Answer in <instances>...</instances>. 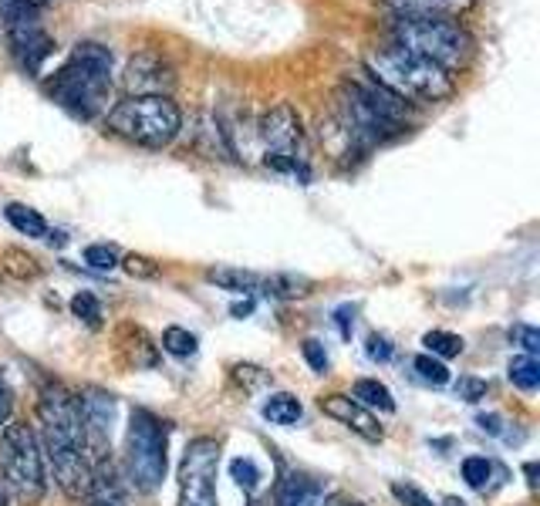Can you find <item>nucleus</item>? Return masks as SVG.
Listing matches in <instances>:
<instances>
[{
  "instance_id": "f257e3e1",
  "label": "nucleus",
  "mask_w": 540,
  "mask_h": 506,
  "mask_svg": "<svg viewBox=\"0 0 540 506\" xmlns=\"http://www.w3.org/2000/svg\"><path fill=\"white\" fill-rule=\"evenodd\" d=\"M41 443L48 453V463L54 469V480L71 500H81L88 493L91 463L85 449V429H81V408L78 395H71L65 385H48L41 392Z\"/></svg>"
},
{
  "instance_id": "f03ea898",
  "label": "nucleus",
  "mask_w": 540,
  "mask_h": 506,
  "mask_svg": "<svg viewBox=\"0 0 540 506\" xmlns=\"http://www.w3.org/2000/svg\"><path fill=\"white\" fill-rule=\"evenodd\" d=\"M48 91L58 105H65L78 118H95L98 112H105L108 98H112V54H108V48L95 44V41L78 44L71 61L54 75Z\"/></svg>"
},
{
  "instance_id": "7ed1b4c3",
  "label": "nucleus",
  "mask_w": 540,
  "mask_h": 506,
  "mask_svg": "<svg viewBox=\"0 0 540 506\" xmlns=\"http://www.w3.org/2000/svg\"><path fill=\"white\" fill-rule=\"evenodd\" d=\"M368 71L382 89L402 101H439L452 91V78L446 68H439L429 58H419L399 44L368 54Z\"/></svg>"
},
{
  "instance_id": "20e7f679",
  "label": "nucleus",
  "mask_w": 540,
  "mask_h": 506,
  "mask_svg": "<svg viewBox=\"0 0 540 506\" xmlns=\"http://www.w3.org/2000/svg\"><path fill=\"white\" fill-rule=\"evenodd\" d=\"M338 115L348 139L358 145H375V142L396 136L405 122V101L396 98L382 85H345L338 91Z\"/></svg>"
},
{
  "instance_id": "39448f33",
  "label": "nucleus",
  "mask_w": 540,
  "mask_h": 506,
  "mask_svg": "<svg viewBox=\"0 0 540 506\" xmlns=\"http://www.w3.org/2000/svg\"><path fill=\"white\" fill-rule=\"evenodd\" d=\"M182 112L169 95H129L108 112V128L129 142L163 149L180 136Z\"/></svg>"
},
{
  "instance_id": "423d86ee",
  "label": "nucleus",
  "mask_w": 540,
  "mask_h": 506,
  "mask_svg": "<svg viewBox=\"0 0 540 506\" xmlns=\"http://www.w3.org/2000/svg\"><path fill=\"white\" fill-rule=\"evenodd\" d=\"M0 473L21 503L34 506L48 493L44 459H41L38 436L24 422H11L0 432Z\"/></svg>"
},
{
  "instance_id": "0eeeda50",
  "label": "nucleus",
  "mask_w": 540,
  "mask_h": 506,
  "mask_svg": "<svg viewBox=\"0 0 540 506\" xmlns=\"http://www.w3.org/2000/svg\"><path fill=\"white\" fill-rule=\"evenodd\" d=\"M166 426L135 408L129 418V436H126V473L139 493H155L166 480Z\"/></svg>"
},
{
  "instance_id": "6e6552de",
  "label": "nucleus",
  "mask_w": 540,
  "mask_h": 506,
  "mask_svg": "<svg viewBox=\"0 0 540 506\" xmlns=\"http://www.w3.org/2000/svg\"><path fill=\"white\" fill-rule=\"evenodd\" d=\"M392 34L399 48L429 58L439 68H456L470 54V34L446 17H399Z\"/></svg>"
},
{
  "instance_id": "1a4fd4ad",
  "label": "nucleus",
  "mask_w": 540,
  "mask_h": 506,
  "mask_svg": "<svg viewBox=\"0 0 540 506\" xmlns=\"http://www.w3.org/2000/svg\"><path fill=\"white\" fill-rule=\"evenodd\" d=\"M217 469L219 443L217 439H193L186 445L180 463V506H219L217 500Z\"/></svg>"
},
{
  "instance_id": "9d476101",
  "label": "nucleus",
  "mask_w": 540,
  "mask_h": 506,
  "mask_svg": "<svg viewBox=\"0 0 540 506\" xmlns=\"http://www.w3.org/2000/svg\"><path fill=\"white\" fill-rule=\"evenodd\" d=\"M260 142L267 149V159H287L294 155L301 142V118L291 105H277L274 112L260 118Z\"/></svg>"
},
{
  "instance_id": "9b49d317",
  "label": "nucleus",
  "mask_w": 540,
  "mask_h": 506,
  "mask_svg": "<svg viewBox=\"0 0 540 506\" xmlns=\"http://www.w3.org/2000/svg\"><path fill=\"white\" fill-rule=\"evenodd\" d=\"M321 412L338 418L351 432H358L361 439H368V443H382V436H386V429L378 426V418L368 408H361L355 398H348V395H328V398H321Z\"/></svg>"
},
{
  "instance_id": "f8f14e48",
  "label": "nucleus",
  "mask_w": 540,
  "mask_h": 506,
  "mask_svg": "<svg viewBox=\"0 0 540 506\" xmlns=\"http://www.w3.org/2000/svg\"><path fill=\"white\" fill-rule=\"evenodd\" d=\"M126 85H129L135 95H163V89L172 85V75L169 68L153 54H142V58H132L129 71H126Z\"/></svg>"
},
{
  "instance_id": "ddd939ff",
  "label": "nucleus",
  "mask_w": 540,
  "mask_h": 506,
  "mask_svg": "<svg viewBox=\"0 0 540 506\" xmlns=\"http://www.w3.org/2000/svg\"><path fill=\"white\" fill-rule=\"evenodd\" d=\"M88 506H126V493H122V483H118L112 463H95L91 466V483L88 493H85Z\"/></svg>"
},
{
  "instance_id": "4468645a",
  "label": "nucleus",
  "mask_w": 540,
  "mask_h": 506,
  "mask_svg": "<svg viewBox=\"0 0 540 506\" xmlns=\"http://www.w3.org/2000/svg\"><path fill=\"white\" fill-rule=\"evenodd\" d=\"M402 17H442V14L463 11L470 0H386Z\"/></svg>"
},
{
  "instance_id": "2eb2a0df",
  "label": "nucleus",
  "mask_w": 540,
  "mask_h": 506,
  "mask_svg": "<svg viewBox=\"0 0 540 506\" xmlns=\"http://www.w3.org/2000/svg\"><path fill=\"white\" fill-rule=\"evenodd\" d=\"M277 506H324V490L314 480L291 476V480L281 486Z\"/></svg>"
},
{
  "instance_id": "dca6fc26",
  "label": "nucleus",
  "mask_w": 540,
  "mask_h": 506,
  "mask_svg": "<svg viewBox=\"0 0 540 506\" xmlns=\"http://www.w3.org/2000/svg\"><path fill=\"white\" fill-rule=\"evenodd\" d=\"M260 412H264V418L274 422V426H294V422H301V416H304V405L297 402L294 395L277 392L260 405Z\"/></svg>"
},
{
  "instance_id": "f3484780",
  "label": "nucleus",
  "mask_w": 540,
  "mask_h": 506,
  "mask_svg": "<svg viewBox=\"0 0 540 506\" xmlns=\"http://www.w3.org/2000/svg\"><path fill=\"white\" fill-rule=\"evenodd\" d=\"M4 216H7V223H11L17 233H24V237H34V240L48 237V220H44L38 210L24 206V202H11V206L4 210Z\"/></svg>"
},
{
  "instance_id": "a211bd4d",
  "label": "nucleus",
  "mask_w": 540,
  "mask_h": 506,
  "mask_svg": "<svg viewBox=\"0 0 540 506\" xmlns=\"http://www.w3.org/2000/svg\"><path fill=\"white\" fill-rule=\"evenodd\" d=\"M206 280L209 284H217L223 291H254L260 284L257 274H250V270H240V267H209L206 270Z\"/></svg>"
},
{
  "instance_id": "6ab92c4d",
  "label": "nucleus",
  "mask_w": 540,
  "mask_h": 506,
  "mask_svg": "<svg viewBox=\"0 0 540 506\" xmlns=\"http://www.w3.org/2000/svg\"><path fill=\"white\" fill-rule=\"evenodd\" d=\"M355 402L361 408H378V412H396V398L382 381L375 379H358L355 381Z\"/></svg>"
},
{
  "instance_id": "aec40b11",
  "label": "nucleus",
  "mask_w": 540,
  "mask_h": 506,
  "mask_svg": "<svg viewBox=\"0 0 540 506\" xmlns=\"http://www.w3.org/2000/svg\"><path fill=\"white\" fill-rule=\"evenodd\" d=\"M507 375H510V381H514L520 392H537L540 361H537V358H530V354H520V358H514V361H510Z\"/></svg>"
},
{
  "instance_id": "412c9836",
  "label": "nucleus",
  "mask_w": 540,
  "mask_h": 506,
  "mask_svg": "<svg viewBox=\"0 0 540 506\" xmlns=\"http://www.w3.org/2000/svg\"><path fill=\"white\" fill-rule=\"evenodd\" d=\"M264 284V291L274 294V297H301V294H308L311 280L304 277H294V274H274V277L260 280Z\"/></svg>"
},
{
  "instance_id": "4be33fe9",
  "label": "nucleus",
  "mask_w": 540,
  "mask_h": 506,
  "mask_svg": "<svg viewBox=\"0 0 540 506\" xmlns=\"http://www.w3.org/2000/svg\"><path fill=\"white\" fill-rule=\"evenodd\" d=\"M423 344L433 354H439V358H456V354L463 351V338L450 334V331H429L423 338Z\"/></svg>"
},
{
  "instance_id": "5701e85b",
  "label": "nucleus",
  "mask_w": 540,
  "mask_h": 506,
  "mask_svg": "<svg viewBox=\"0 0 540 506\" xmlns=\"http://www.w3.org/2000/svg\"><path fill=\"white\" fill-rule=\"evenodd\" d=\"M163 348L176 358H190V354H196V334H190L186 328H166L163 331Z\"/></svg>"
},
{
  "instance_id": "b1692460",
  "label": "nucleus",
  "mask_w": 540,
  "mask_h": 506,
  "mask_svg": "<svg viewBox=\"0 0 540 506\" xmlns=\"http://www.w3.org/2000/svg\"><path fill=\"white\" fill-rule=\"evenodd\" d=\"M412 368H415L419 379L429 381V385H450V368L442 365L439 358H433V354H419V358L412 361Z\"/></svg>"
},
{
  "instance_id": "393cba45",
  "label": "nucleus",
  "mask_w": 540,
  "mask_h": 506,
  "mask_svg": "<svg viewBox=\"0 0 540 506\" xmlns=\"http://www.w3.org/2000/svg\"><path fill=\"white\" fill-rule=\"evenodd\" d=\"M489 473H493V463L487 455H466L463 459V480L473 486V490H487Z\"/></svg>"
},
{
  "instance_id": "a878e982",
  "label": "nucleus",
  "mask_w": 540,
  "mask_h": 506,
  "mask_svg": "<svg viewBox=\"0 0 540 506\" xmlns=\"http://www.w3.org/2000/svg\"><path fill=\"white\" fill-rule=\"evenodd\" d=\"M230 476H233V483L244 490V493H254L260 486V469H257V463L254 459H233L230 463Z\"/></svg>"
},
{
  "instance_id": "bb28decb",
  "label": "nucleus",
  "mask_w": 540,
  "mask_h": 506,
  "mask_svg": "<svg viewBox=\"0 0 540 506\" xmlns=\"http://www.w3.org/2000/svg\"><path fill=\"white\" fill-rule=\"evenodd\" d=\"M71 314L81 317V321H88V324H98V321H102V304L95 301V294L81 291L71 297Z\"/></svg>"
},
{
  "instance_id": "cd10ccee",
  "label": "nucleus",
  "mask_w": 540,
  "mask_h": 506,
  "mask_svg": "<svg viewBox=\"0 0 540 506\" xmlns=\"http://www.w3.org/2000/svg\"><path fill=\"white\" fill-rule=\"evenodd\" d=\"M85 264L95 267V270H112L118 264V253L116 247H108V243H95L85 250Z\"/></svg>"
},
{
  "instance_id": "c85d7f7f",
  "label": "nucleus",
  "mask_w": 540,
  "mask_h": 506,
  "mask_svg": "<svg viewBox=\"0 0 540 506\" xmlns=\"http://www.w3.org/2000/svg\"><path fill=\"white\" fill-rule=\"evenodd\" d=\"M392 496H396L402 506H433V500H429L423 490L409 486V483H392Z\"/></svg>"
},
{
  "instance_id": "c756f323",
  "label": "nucleus",
  "mask_w": 540,
  "mask_h": 506,
  "mask_svg": "<svg viewBox=\"0 0 540 506\" xmlns=\"http://www.w3.org/2000/svg\"><path fill=\"white\" fill-rule=\"evenodd\" d=\"M510 338H514V342L520 344V348H524V351H527L530 358H534V354L540 351V331H537V328H530V324H517V328L510 331Z\"/></svg>"
},
{
  "instance_id": "7c9ffc66",
  "label": "nucleus",
  "mask_w": 540,
  "mask_h": 506,
  "mask_svg": "<svg viewBox=\"0 0 540 506\" xmlns=\"http://www.w3.org/2000/svg\"><path fill=\"white\" fill-rule=\"evenodd\" d=\"M304 358H308V365L314 368L318 375L328 371V351H324V344L318 342V338H308V342H304Z\"/></svg>"
},
{
  "instance_id": "2f4dec72",
  "label": "nucleus",
  "mask_w": 540,
  "mask_h": 506,
  "mask_svg": "<svg viewBox=\"0 0 540 506\" xmlns=\"http://www.w3.org/2000/svg\"><path fill=\"white\" fill-rule=\"evenodd\" d=\"M456 395H460L463 402H479V398L487 395V381H479V379H460V381H456Z\"/></svg>"
},
{
  "instance_id": "473e14b6",
  "label": "nucleus",
  "mask_w": 540,
  "mask_h": 506,
  "mask_svg": "<svg viewBox=\"0 0 540 506\" xmlns=\"http://www.w3.org/2000/svg\"><path fill=\"white\" fill-rule=\"evenodd\" d=\"M126 270H129L132 277H155V274H159V267H155L149 257H135V253L126 257Z\"/></svg>"
},
{
  "instance_id": "72a5a7b5",
  "label": "nucleus",
  "mask_w": 540,
  "mask_h": 506,
  "mask_svg": "<svg viewBox=\"0 0 540 506\" xmlns=\"http://www.w3.org/2000/svg\"><path fill=\"white\" fill-rule=\"evenodd\" d=\"M368 358L372 361H388L392 358V344L386 334H368Z\"/></svg>"
},
{
  "instance_id": "f704fd0d",
  "label": "nucleus",
  "mask_w": 540,
  "mask_h": 506,
  "mask_svg": "<svg viewBox=\"0 0 540 506\" xmlns=\"http://www.w3.org/2000/svg\"><path fill=\"white\" fill-rule=\"evenodd\" d=\"M11 405H14L11 385H7L4 371H0V426H7V418H11Z\"/></svg>"
},
{
  "instance_id": "c9c22d12",
  "label": "nucleus",
  "mask_w": 540,
  "mask_h": 506,
  "mask_svg": "<svg viewBox=\"0 0 540 506\" xmlns=\"http://www.w3.org/2000/svg\"><path fill=\"white\" fill-rule=\"evenodd\" d=\"M351 314H355V311H351L348 304L335 311V324H338V331H341V338H351V324H355V321H351Z\"/></svg>"
},
{
  "instance_id": "e433bc0d",
  "label": "nucleus",
  "mask_w": 540,
  "mask_h": 506,
  "mask_svg": "<svg viewBox=\"0 0 540 506\" xmlns=\"http://www.w3.org/2000/svg\"><path fill=\"white\" fill-rule=\"evenodd\" d=\"M500 422H503L500 416H479V418H476V426H479L483 432H489V436H500V432H503Z\"/></svg>"
},
{
  "instance_id": "4c0bfd02",
  "label": "nucleus",
  "mask_w": 540,
  "mask_h": 506,
  "mask_svg": "<svg viewBox=\"0 0 540 506\" xmlns=\"http://www.w3.org/2000/svg\"><path fill=\"white\" fill-rule=\"evenodd\" d=\"M250 311H254V301L233 304V307H230V314H233V317H244V314H250Z\"/></svg>"
},
{
  "instance_id": "58836bf2",
  "label": "nucleus",
  "mask_w": 540,
  "mask_h": 506,
  "mask_svg": "<svg viewBox=\"0 0 540 506\" xmlns=\"http://www.w3.org/2000/svg\"><path fill=\"white\" fill-rule=\"evenodd\" d=\"M0 506H11V486L4 480V473H0Z\"/></svg>"
},
{
  "instance_id": "ea45409f",
  "label": "nucleus",
  "mask_w": 540,
  "mask_h": 506,
  "mask_svg": "<svg viewBox=\"0 0 540 506\" xmlns=\"http://www.w3.org/2000/svg\"><path fill=\"white\" fill-rule=\"evenodd\" d=\"M331 506H365V503H358V500H335Z\"/></svg>"
},
{
  "instance_id": "a19ab883",
  "label": "nucleus",
  "mask_w": 540,
  "mask_h": 506,
  "mask_svg": "<svg viewBox=\"0 0 540 506\" xmlns=\"http://www.w3.org/2000/svg\"><path fill=\"white\" fill-rule=\"evenodd\" d=\"M247 506H267V503H264V500H250Z\"/></svg>"
},
{
  "instance_id": "79ce46f5",
  "label": "nucleus",
  "mask_w": 540,
  "mask_h": 506,
  "mask_svg": "<svg viewBox=\"0 0 540 506\" xmlns=\"http://www.w3.org/2000/svg\"><path fill=\"white\" fill-rule=\"evenodd\" d=\"M27 4H41V0H27Z\"/></svg>"
}]
</instances>
